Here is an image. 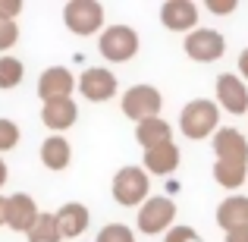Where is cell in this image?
I'll return each instance as SVG.
<instances>
[{
	"label": "cell",
	"mask_w": 248,
	"mask_h": 242,
	"mask_svg": "<svg viewBox=\"0 0 248 242\" xmlns=\"http://www.w3.org/2000/svg\"><path fill=\"white\" fill-rule=\"evenodd\" d=\"M239 76H242V82H248V48L242 50V57H239Z\"/></svg>",
	"instance_id": "cell-30"
},
{
	"label": "cell",
	"mask_w": 248,
	"mask_h": 242,
	"mask_svg": "<svg viewBox=\"0 0 248 242\" xmlns=\"http://www.w3.org/2000/svg\"><path fill=\"white\" fill-rule=\"evenodd\" d=\"M69 161H73V148L63 135H47L41 145V163L47 170H66Z\"/></svg>",
	"instance_id": "cell-19"
},
{
	"label": "cell",
	"mask_w": 248,
	"mask_h": 242,
	"mask_svg": "<svg viewBox=\"0 0 248 242\" xmlns=\"http://www.w3.org/2000/svg\"><path fill=\"white\" fill-rule=\"evenodd\" d=\"M176 220V201H170L167 195H154L139 208V230L154 236V233H170Z\"/></svg>",
	"instance_id": "cell-6"
},
{
	"label": "cell",
	"mask_w": 248,
	"mask_h": 242,
	"mask_svg": "<svg viewBox=\"0 0 248 242\" xmlns=\"http://www.w3.org/2000/svg\"><path fill=\"white\" fill-rule=\"evenodd\" d=\"M116 76L110 73V69H101V66H88L85 73L79 76V91L88 101H94V104H104V101H110V97L116 95Z\"/></svg>",
	"instance_id": "cell-8"
},
{
	"label": "cell",
	"mask_w": 248,
	"mask_h": 242,
	"mask_svg": "<svg viewBox=\"0 0 248 242\" xmlns=\"http://www.w3.org/2000/svg\"><path fill=\"white\" fill-rule=\"evenodd\" d=\"M79 120V107L73 97H60V101H47L41 107V123L54 132H66L69 126H76Z\"/></svg>",
	"instance_id": "cell-14"
},
{
	"label": "cell",
	"mask_w": 248,
	"mask_h": 242,
	"mask_svg": "<svg viewBox=\"0 0 248 242\" xmlns=\"http://www.w3.org/2000/svg\"><path fill=\"white\" fill-rule=\"evenodd\" d=\"M160 107H164V97L154 85H132L123 95V113L135 120V126L151 120V116H160Z\"/></svg>",
	"instance_id": "cell-5"
},
{
	"label": "cell",
	"mask_w": 248,
	"mask_h": 242,
	"mask_svg": "<svg viewBox=\"0 0 248 242\" xmlns=\"http://www.w3.org/2000/svg\"><path fill=\"white\" fill-rule=\"evenodd\" d=\"M217 101H220V107L232 116L248 113V85L232 73L217 76Z\"/></svg>",
	"instance_id": "cell-9"
},
{
	"label": "cell",
	"mask_w": 248,
	"mask_h": 242,
	"mask_svg": "<svg viewBox=\"0 0 248 242\" xmlns=\"http://www.w3.org/2000/svg\"><path fill=\"white\" fill-rule=\"evenodd\" d=\"M226 242H248V226H242V230H232V233H226Z\"/></svg>",
	"instance_id": "cell-29"
},
{
	"label": "cell",
	"mask_w": 248,
	"mask_h": 242,
	"mask_svg": "<svg viewBox=\"0 0 248 242\" xmlns=\"http://www.w3.org/2000/svg\"><path fill=\"white\" fill-rule=\"evenodd\" d=\"M16 41H19V25L0 19V50H10Z\"/></svg>",
	"instance_id": "cell-25"
},
{
	"label": "cell",
	"mask_w": 248,
	"mask_h": 242,
	"mask_svg": "<svg viewBox=\"0 0 248 242\" xmlns=\"http://www.w3.org/2000/svg\"><path fill=\"white\" fill-rule=\"evenodd\" d=\"M214 154L223 163H248V139L239 129L223 126L214 135Z\"/></svg>",
	"instance_id": "cell-12"
},
{
	"label": "cell",
	"mask_w": 248,
	"mask_h": 242,
	"mask_svg": "<svg viewBox=\"0 0 248 242\" xmlns=\"http://www.w3.org/2000/svg\"><path fill=\"white\" fill-rule=\"evenodd\" d=\"M19 13H22V3H19V0H0V19H6V22H16Z\"/></svg>",
	"instance_id": "cell-27"
},
{
	"label": "cell",
	"mask_w": 248,
	"mask_h": 242,
	"mask_svg": "<svg viewBox=\"0 0 248 242\" xmlns=\"http://www.w3.org/2000/svg\"><path fill=\"white\" fill-rule=\"evenodd\" d=\"M160 22L167 25L170 32H195L198 25V6L192 0H167L160 6Z\"/></svg>",
	"instance_id": "cell-13"
},
{
	"label": "cell",
	"mask_w": 248,
	"mask_h": 242,
	"mask_svg": "<svg viewBox=\"0 0 248 242\" xmlns=\"http://www.w3.org/2000/svg\"><path fill=\"white\" fill-rule=\"evenodd\" d=\"M164 242H201L198 230H192V226H173V230L164 236Z\"/></svg>",
	"instance_id": "cell-26"
},
{
	"label": "cell",
	"mask_w": 248,
	"mask_h": 242,
	"mask_svg": "<svg viewBox=\"0 0 248 242\" xmlns=\"http://www.w3.org/2000/svg\"><path fill=\"white\" fill-rule=\"evenodd\" d=\"M19 145V126L6 116H0V151H13Z\"/></svg>",
	"instance_id": "cell-24"
},
{
	"label": "cell",
	"mask_w": 248,
	"mask_h": 242,
	"mask_svg": "<svg viewBox=\"0 0 248 242\" xmlns=\"http://www.w3.org/2000/svg\"><path fill=\"white\" fill-rule=\"evenodd\" d=\"M63 22L73 35H82V38L97 35L104 25V6L97 0H69L63 6Z\"/></svg>",
	"instance_id": "cell-3"
},
{
	"label": "cell",
	"mask_w": 248,
	"mask_h": 242,
	"mask_svg": "<svg viewBox=\"0 0 248 242\" xmlns=\"http://www.w3.org/2000/svg\"><path fill=\"white\" fill-rule=\"evenodd\" d=\"M204 6H207V10L214 13V16H226V13H232V10H236L239 3H236V0H207Z\"/></svg>",
	"instance_id": "cell-28"
},
{
	"label": "cell",
	"mask_w": 248,
	"mask_h": 242,
	"mask_svg": "<svg viewBox=\"0 0 248 242\" xmlns=\"http://www.w3.org/2000/svg\"><path fill=\"white\" fill-rule=\"evenodd\" d=\"M217 226L223 233L248 226V195H232V198L217 205Z\"/></svg>",
	"instance_id": "cell-15"
},
{
	"label": "cell",
	"mask_w": 248,
	"mask_h": 242,
	"mask_svg": "<svg viewBox=\"0 0 248 242\" xmlns=\"http://www.w3.org/2000/svg\"><path fill=\"white\" fill-rule=\"evenodd\" d=\"M101 57L110 63H126L139 54V32L129 25H110L101 32Z\"/></svg>",
	"instance_id": "cell-4"
},
{
	"label": "cell",
	"mask_w": 248,
	"mask_h": 242,
	"mask_svg": "<svg viewBox=\"0 0 248 242\" xmlns=\"http://www.w3.org/2000/svg\"><path fill=\"white\" fill-rule=\"evenodd\" d=\"M38 217H41V211H38V205H35L31 195L16 192V195L6 198V226H10V230L25 233V236H29V230L35 226Z\"/></svg>",
	"instance_id": "cell-11"
},
{
	"label": "cell",
	"mask_w": 248,
	"mask_h": 242,
	"mask_svg": "<svg viewBox=\"0 0 248 242\" xmlns=\"http://www.w3.org/2000/svg\"><path fill=\"white\" fill-rule=\"evenodd\" d=\"M0 224H6V198H0Z\"/></svg>",
	"instance_id": "cell-32"
},
{
	"label": "cell",
	"mask_w": 248,
	"mask_h": 242,
	"mask_svg": "<svg viewBox=\"0 0 248 242\" xmlns=\"http://www.w3.org/2000/svg\"><path fill=\"white\" fill-rule=\"evenodd\" d=\"M22 76H25V69H22V60H19V57H10V54L0 57V88L3 91L16 88V85L22 82Z\"/></svg>",
	"instance_id": "cell-22"
},
{
	"label": "cell",
	"mask_w": 248,
	"mask_h": 242,
	"mask_svg": "<svg viewBox=\"0 0 248 242\" xmlns=\"http://www.w3.org/2000/svg\"><path fill=\"white\" fill-rule=\"evenodd\" d=\"M73 88H76V76L69 73L66 66H47L41 76H38V97H41L44 104L69 97Z\"/></svg>",
	"instance_id": "cell-10"
},
{
	"label": "cell",
	"mask_w": 248,
	"mask_h": 242,
	"mask_svg": "<svg viewBox=\"0 0 248 242\" xmlns=\"http://www.w3.org/2000/svg\"><path fill=\"white\" fill-rule=\"evenodd\" d=\"M88 220H91L88 208L79 205V201H66V205L57 211V224H60L63 239H76V236H82V233L88 230Z\"/></svg>",
	"instance_id": "cell-16"
},
{
	"label": "cell",
	"mask_w": 248,
	"mask_h": 242,
	"mask_svg": "<svg viewBox=\"0 0 248 242\" xmlns=\"http://www.w3.org/2000/svg\"><path fill=\"white\" fill-rule=\"evenodd\" d=\"M220 126V107L214 101H204V97H195L182 107L179 113V132L192 142H201L207 135H217Z\"/></svg>",
	"instance_id": "cell-1"
},
{
	"label": "cell",
	"mask_w": 248,
	"mask_h": 242,
	"mask_svg": "<svg viewBox=\"0 0 248 242\" xmlns=\"http://www.w3.org/2000/svg\"><path fill=\"white\" fill-rule=\"evenodd\" d=\"M60 239H63V233H60V224H57V214L41 211V217L29 230V242H60Z\"/></svg>",
	"instance_id": "cell-21"
},
{
	"label": "cell",
	"mask_w": 248,
	"mask_h": 242,
	"mask_svg": "<svg viewBox=\"0 0 248 242\" xmlns=\"http://www.w3.org/2000/svg\"><path fill=\"white\" fill-rule=\"evenodd\" d=\"M186 54L192 57L195 63H214V60H220L223 57V50H226V38L220 35L217 29H195V32H188L186 35Z\"/></svg>",
	"instance_id": "cell-7"
},
{
	"label": "cell",
	"mask_w": 248,
	"mask_h": 242,
	"mask_svg": "<svg viewBox=\"0 0 248 242\" xmlns=\"http://www.w3.org/2000/svg\"><path fill=\"white\" fill-rule=\"evenodd\" d=\"M179 148L173 145V142H167V145H157V148H148L145 151V173H154V176H167L173 173L176 167H179Z\"/></svg>",
	"instance_id": "cell-17"
},
{
	"label": "cell",
	"mask_w": 248,
	"mask_h": 242,
	"mask_svg": "<svg viewBox=\"0 0 248 242\" xmlns=\"http://www.w3.org/2000/svg\"><path fill=\"white\" fill-rule=\"evenodd\" d=\"M94 242H135V233L129 230L126 224H107L101 233H97Z\"/></svg>",
	"instance_id": "cell-23"
},
{
	"label": "cell",
	"mask_w": 248,
	"mask_h": 242,
	"mask_svg": "<svg viewBox=\"0 0 248 242\" xmlns=\"http://www.w3.org/2000/svg\"><path fill=\"white\" fill-rule=\"evenodd\" d=\"M214 179L223 189H239L248 179V163H223L214 161Z\"/></svg>",
	"instance_id": "cell-20"
},
{
	"label": "cell",
	"mask_w": 248,
	"mask_h": 242,
	"mask_svg": "<svg viewBox=\"0 0 248 242\" xmlns=\"http://www.w3.org/2000/svg\"><path fill=\"white\" fill-rule=\"evenodd\" d=\"M6 173H10V170H6V163H3V158H0V186H3V182H6Z\"/></svg>",
	"instance_id": "cell-31"
},
{
	"label": "cell",
	"mask_w": 248,
	"mask_h": 242,
	"mask_svg": "<svg viewBox=\"0 0 248 242\" xmlns=\"http://www.w3.org/2000/svg\"><path fill=\"white\" fill-rule=\"evenodd\" d=\"M135 139H139V145L148 151V148H157V145L173 142V126H170L164 116H151V120H145V123L135 126Z\"/></svg>",
	"instance_id": "cell-18"
},
{
	"label": "cell",
	"mask_w": 248,
	"mask_h": 242,
	"mask_svg": "<svg viewBox=\"0 0 248 242\" xmlns=\"http://www.w3.org/2000/svg\"><path fill=\"white\" fill-rule=\"evenodd\" d=\"M110 192H113V201L123 208L145 205L148 192H151V176L145 173V167H123V170H116Z\"/></svg>",
	"instance_id": "cell-2"
}]
</instances>
